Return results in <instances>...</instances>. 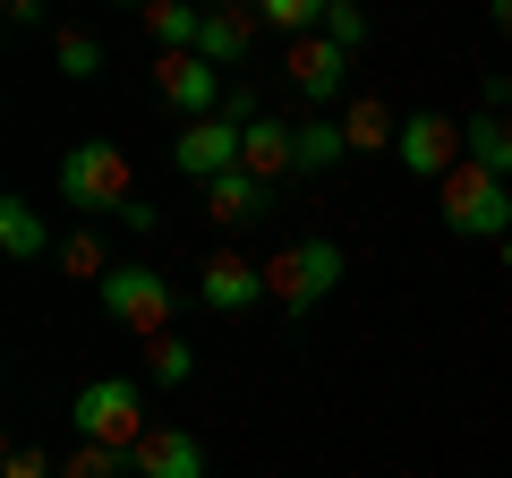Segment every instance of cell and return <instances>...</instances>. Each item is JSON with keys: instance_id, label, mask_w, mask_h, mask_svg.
<instances>
[{"instance_id": "15", "label": "cell", "mask_w": 512, "mask_h": 478, "mask_svg": "<svg viewBox=\"0 0 512 478\" xmlns=\"http://www.w3.org/2000/svg\"><path fill=\"white\" fill-rule=\"evenodd\" d=\"M350 163V137H342V111H308L299 120V171L308 180H325V171Z\"/></svg>"}, {"instance_id": "22", "label": "cell", "mask_w": 512, "mask_h": 478, "mask_svg": "<svg viewBox=\"0 0 512 478\" xmlns=\"http://www.w3.org/2000/svg\"><path fill=\"white\" fill-rule=\"evenodd\" d=\"M146 376H154V385H171V393H180L188 376H197V350H188L180 333H163V342H146Z\"/></svg>"}, {"instance_id": "28", "label": "cell", "mask_w": 512, "mask_h": 478, "mask_svg": "<svg viewBox=\"0 0 512 478\" xmlns=\"http://www.w3.org/2000/svg\"><path fill=\"white\" fill-rule=\"evenodd\" d=\"M504 274H512V239H504Z\"/></svg>"}, {"instance_id": "24", "label": "cell", "mask_w": 512, "mask_h": 478, "mask_svg": "<svg viewBox=\"0 0 512 478\" xmlns=\"http://www.w3.org/2000/svg\"><path fill=\"white\" fill-rule=\"evenodd\" d=\"M60 478H137V470H128V453H111V444H77V453L60 461Z\"/></svg>"}, {"instance_id": "7", "label": "cell", "mask_w": 512, "mask_h": 478, "mask_svg": "<svg viewBox=\"0 0 512 478\" xmlns=\"http://www.w3.org/2000/svg\"><path fill=\"white\" fill-rule=\"evenodd\" d=\"M239 146H248V129H239L231 111H214V120H188L180 146H171V163H180V180L214 188L222 171H239Z\"/></svg>"}, {"instance_id": "10", "label": "cell", "mask_w": 512, "mask_h": 478, "mask_svg": "<svg viewBox=\"0 0 512 478\" xmlns=\"http://www.w3.org/2000/svg\"><path fill=\"white\" fill-rule=\"evenodd\" d=\"M282 69H291V86L308 94L316 111H325V103H342V86H350V52H333L325 35H308V43H291V60H282Z\"/></svg>"}, {"instance_id": "13", "label": "cell", "mask_w": 512, "mask_h": 478, "mask_svg": "<svg viewBox=\"0 0 512 478\" xmlns=\"http://www.w3.org/2000/svg\"><path fill=\"white\" fill-rule=\"evenodd\" d=\"M239 171H248V180H265V188L291 180V171H299V129H291V120H256L248 146H239Z\"/></svg>"}, {"instance_id": "8", "label": "cell", "mask_w": 512, "mask_h": 478, "mask_svg": "<svg viewBox=\"0 0 512 478\" xmlns=\"http://www.w3.org/2000/svg\"><path fill=\"white\" fill-rule=\"evenodd\" d=\"M393 154H402V171H419V180H453L461 171V129L444 120V111H410L402 120V137H393Z\"/></svg>"}, {"instance_id": "6", "label": "cell", "mask_w": 512, "mask_h": 478, "mask_svg": "<svg viewBox=\"0 0 512 478\" xmlns=\"http://www.w3.org/2000/svg\"><path fill=\"white\" fill-rule=\"evenodd\" d=\"M154 94H163L180 120H214L222 94H231V77H222L214 60H197V52H163L154 60Z\"/></svg>"}, {"instance_id": "5", "label": "cell", "mask_w": 512, "mask_h": 478, "mask_svg": "<svg viewBox=\"0 0 512 478\" xmlns=\"http://www.w3.org/2000/svg\"><path fill=\"white\" fill-rule=\"evenodd\" d=\"M103 308L120 316L128 333L163 342V333H171V308H180V282H171L163 265H111V282H103Z\"/></svg>"}, {"instance_id": "20", "label": "cell", "mask_w": 512, "mask_h": 478, "mask_svg": "<svg viewBox=\"0 0 512 478\" xmlns=\"http://www.w3.org/2000/svg\"><path fill=\"white\" fill-rule=\"evenodd\" d=\"M52 60H60V77H103V35H86V26H60L52 35Z\"/></svg>"}, {"instance_id": "4", "label": "cell", "mask_w": 512, "mask_h": 478, "mask_svg": "<svg viewBox=\"0 0 512 478\" xmlns=\"http://www.w3.org/2000/svg\"><path fill=\"white\" fill-rule=\"evenodd\" d=\"M444 231L453 239H495V248H504L512 239V188L495 180V171L461 163L453 180H444Z\"/></svg>"}, {"instance_id": "12", "label": "cell", "mask_w": 512, "mask_h": 478, "mask_svg": "<svg viewBox=\"0 0 512 478\" xmlns=\"http://www.w3.org/2000/svg\"><path fill=\"white\" fill-rule=\"evenodd\" d=\"M128 470L137 478H205V444L188 436V427H154V436L128 453Z\"/></svg>"}, {"instance_id": "1", "label": "cell", "mask_w": 512, "mask_h": 478, "mask_svg": "<svg viewBox=\"0 0 512 478\" xmlns=\"http://www.w3.org/2000/svg\"><path fill=\"white\" fill-rule=\"evenodd\" d=\"M69 427H77V444H111V453H137V444L154 436L146 393L128 385V376H94V385H77Z\"/></svg>"}, {"instance_id": "9", "label": "cell", "mask_w": 512, "mask_h": 478, "mask_svg": "<svg viewBox=\"0 0 512 478\" xmlns=\"http://www.w3.org/2000/svg\"><path fill=\"white\" fill-rule=\"evenodd\" d=\"M197 299H205L214 316L256 308V299H265V265H256V257H231V248H222V257H205V265H197Z\"/></svg>"}, {"instance_id": "18", "label": "cell", "mask_w": 512, "mask_h": 478, "mask_svg": "<svg viewBox=\"0 0 512 478\" xmlns=\"http://www.w3.org/2000/svg\"><path fill=\"white\" fill-rule=\"evenodd\" d=\"M0 248H9V257H43V248H52V231H43V214L26 197H0Z\"/></svg>"}, {"instance_id": "26", "label": "cell", "mask_w": 512, "mask_h": 478, "mask_svg": "<svg viewBox=\"0 0 512 478\" xmlns=\"http://www.w3.org/2000/svg\"><path fill=\"white\" fill-rule=\"evenodd\" d=\"M0 478H60V461H52V453H35V444H9Z\"/></svg>"}, {"instance_id": "21", "label": "cell", "mask_w": 512, "mask_h": 478, "mask_svg": "<svg viewBox=\"0 0 512 478\" xmlns=\"http://www.w3.org/2000/svg\"><path fill=\"white\" fill-rule=\"evenodd\" d=\"M60 274H69V282H94V291H103V282H111L103 239H94V231H69V239H60Z\"/></svg>"}, {"instance_id": "17", "label": "cell", "mask_w": 512, "mask_h": 478, "mask_svg": "<svg viewBox=\"0 0 512 478\" xmlns=\"http://www.w3.org/2000/svg\"><path fill=\"white\" fill-rule=\"evenodd\" d=\"M342 137H350V154H376V146H393V137H402V120H393V111H384L376 94H350Z\"/></svg>"}, {"instance_id": "27", "label": "cell", "mask_w": 512, "mask_h": 478, "mask_svg": "<svg viewBox=\"0 0 512 478\" xmlns=\"http://www.w3.org/2000/svg\"><path fill=\"white\" fill-rule=\"evenodd\" d=\"M495 26H504V35H512V0H495Z\"/></svg>"}, {"instance_id": "25", "label": "cell", "mask_w": 512, "mask_h": 478, "mask_svg": "<svg viewBox=\"0 0 512 478\" xmlns=\"http://www.w3.org/2000/svg\"><path fill=\"white\" fill-rule=\"evenodd\" d=\"M325 43H333V52H359V43H367V9H359V0H325Z\"/></svg>"}, {"instance_id": "23", "label": "cell", "mask_w": 512, "mask_h": 478, "mask_svg": "<svg viewBox=\"0 0 512 478\" xmlns=\"http://www.w3.org/2000/svg\"><path fill=\"white\" fill-rule=\"evenodd\" d=\"M256 18L274 26V35H325V0H265V9H256Z\"/></svg>"}, {"instance_id": "2", "label": "cell", "mask_w": 512, "mask_h": 478, "mask_svg": "<svg viewBox=\"0 0 512 478\" xmlns=\"http://www.w3.org/2000/svg\"><path fill=\"white\" fill-rule=\"evenodd\" d=\"M342 291V248L333 239H299V248H282V257H265V299H274L282 316H308L316 299Z\"/></svg>"}, {"instance_id": "3", "label": "cell", "mask_w": 512, "mask_h": 478, "mask_svg": "<svg viewBox=\"0 0 512 478\" xmlns=\"http://www.w3.org/2000/svg\"><path fill=\"white\" fill-rule=\"evenodd\" d=\"M137 197V163L120 146H69L60 154V205H86V214H120Z\"/></svg>"}, {"instance_id": "19", "label": "cell", "mask_w": 512, "mask_h": 478, "mask_svg": "<svg viewBox=\"0 0 512 478\" xmlns=\"http://www.w3.org/2000/svg\"><path fill=\"white\" fill-rule=\"evenodd\" d=\"M146 35L163 43V52H197V35H205V9H180V0H154V9H146Z\"/></svg>"}, {"instance_id": "14", "label": "cell", "mask_w": 512, "mask_h": 478, "mask_svg": "<svg viewBox=\"0 0 512 478\" xmlns=\"http://www.w3.org/2000/svg\"><path fill=\"white\" fill-rule=\"evenodd\" d=\"M461 163L512 180V120H504V111H470V120H461Z\"/></svg>"}, {"instance_id": "16", "label": "cell", "mask_w": 512, "mask_h": 478, "mask_svg": "<svg viewBox=\"0 0 512 478\" xmlns=\"http://www.w3.org/2000/svg\"><path fill=\"white\" fill-rule=\"evenodd\" d=\"M205 214H214V222H265V214H274V188L248 180V171H222V180L205 188Z\"/></svg>"}, {"instance_id": "11", "label": "cell", "mask_w": 512, "mask_h": 478, "mask_svg": "<svg viewBox=\"0 0 512 478\" xmlns=\"http://www.w3.org/2000/svg\"><path fill=\"white\" fill-rule=\"evenodd\" d=\"M256 35H265V18L248 9H205V35H197V60H214V69H239V60L256 52Z\"/></svg>"}]
</instances>
